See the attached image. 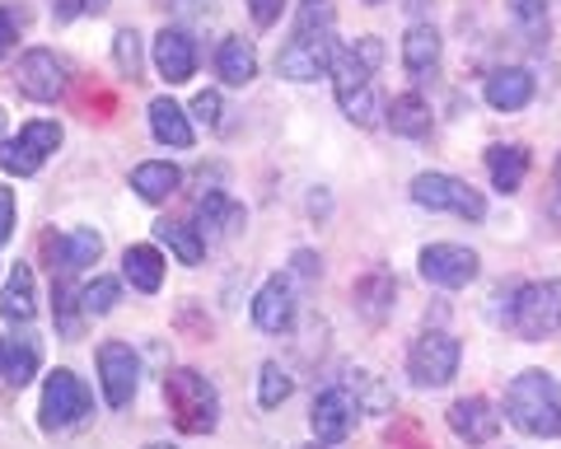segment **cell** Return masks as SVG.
Here are the masks:
<instances>
[{
    "label": "cell",
    "instance_id": "cell-1",
    "mask_svg": "<svg viewBox=\"0 0 561 449\" xmlns=\"http://www.w3.org/2000/svg\"><path fill=\"white\" fill-rule=\"evenodd\" d=\"M332 57H337V33H332L328 0H305L295 33L286 38V47L276 51V71L295 84H309L323 71H332Z\"/></svg>",
    "mask_w": 561,
    "mask_h": 449
},
{
    "label": "cell",
    "instance_id": "cell-2",
    "mask_svg": "<svg viewBox=\"0 0 561 449\" xmlns=\"http://www.w3.org/2000/svg\"><path fill=\"white\" fill-rule=\"evenodd\" d=\"M383 61V43L379 38H356L351 47H342L337 57H332V94H337L342 113L351 123L370 127L379 103H375V71Z\"/></svg>",
    "mask_w": 561,
    "mask_h": 449
},
{
    "label": "cell",
    "instance_id": "cell-3",
    "mask_svg": "<svg viewBox=\"0 0 561 449\" xmlns=\"http://www.w3.org/2000/svg\"><path fill=\"white\" fill-rule=\"evenodd\" d=\"M505 417L524 436H561V384L548 370H524L505 389Z\"/></svg>",
    "mask_w": 561,
    "mask_h": 449
},
{
    "label": "cell",
    "instance_id": "cell-4",
    "mask_svg": "<svg viewBox=\"0 0 561 449\" xmlns=\"http://www.w3.org/2000/svg\"><path fill=\"white\" fill-rule=\"evenodd\" d=\"M164 403H169V417L183 436H210L220 426V393L206 375L197 370H169L164 375Z\"/></svg>",
    "mask_w": 561,
    "mask_h": 449
},
{
    "label": "cell",
    "instance_id": "cell-5",
    "mask_svg": "<svg viewBox=\"0 0 561 449\" xmlns=\"http://www.w3.org/2000/svg\"><path fill=\"white\" fill-rule=\"evenodd\" d=\"M511 327L524 342H548L561 333V281H529L511 296Z\"/></svg>",
    "mask_w": 561,
    "mask_h": 449
},
{
    "label": "cell",
    "instance_id": "cell-6",
    "mask_svg": "<svg viewBox=\"0 0 561 449\" xmlns=\"http://www.w3.org/2000/svg\"><path fill=\"white\" fill-rule=\"evenodd\" d=\"M459 360H463V347L459 337L440 333V327H431V333H421L408 352V375L416 389H445L454 375H459Z\"/></svg>",
    "mask_w": 561,
    "mask_h": 449
},
{
    "label": "cell",
    "instance_id": "cell-7",
    "mask_svg": "<svg viewBox=\"0 0 561 449\" xmlns=\"http://www.w3.org/2000/svg\"><path fill=\"white\" fill-rule=\"evenodd\" d=\"M412 202L416 206H426V211H449V216H459V220H486V202L478 187H468L463 179H454V174H416L412 179Z\"/></svg>",
    "mask_w": 561,
    "mask_h": 449
},
{
    "label": "cell",
    "instance_id": "cell-8",
    "mask_svg": "<svg viewBox=\"0 0 561 449\" xmlns=\"http://www.w3.org/2000/svg\"><path fill=\"white\" fill-rule=\"evenodd\" d=\"M94 412V399L84 389L80 375L70 370H51L47 384H43V430H70L80 426L84 417Z\"/></svg>",
    "mask_w": 561,
    "mask_h": 449
},
{
    "label": "cell",
    "instance_id": "cell-9",
    "mask_svg": "<svg viewBox=\"0 0 561 449\" xmlns=\"http://www.w3.org/2000/svg\"><path fill=\"white\" fill-rule=\"evenodd\" d=\"M416 267L421 276H426L431 286H440V290H463L478 281V272H482V257L463 249V244H426L416 257Z\"/></svg>",
    "mask_w": 561,
    "mask_h": 449
},
{
    "label": "cell",
    "instance_id": "cell-10",
    "mask_svg": "<svg viewBox=\"0 0 561 449\" xmlns=\"http://www.w3.org/2000/svg\"><path fill=\"white\" fill-rule=\"evenodd\" d=\"M14 84H20V94L38 99V103H57L66 94V61L47 47H33L20 57V66H14Z\"/></svg>",
    "mask_w": 561,
    "mask_h": 449
},
{
    "label": "cell",
    "instance_id": "cell-11",
    "mask_svg": "<svg viewBox=\"0 0 561 449\" xmlns=\"http://www.w3.org/2000/svg\"><path fill=\"white\" fill-rule=\"evenodd\" d=\"M356 412H360V403L346 384L323 389L309 407V426H313V436H319V445H342L351 436V426H356Z\"/></svg>",
    "mask_w": 561,
    "mask_h": 449
},
{
    "label": "cell",
    "instance_id": "cell-12",
    "mask_svg": "<svg viewBox=\"0 0 561 449\" xmlns=\"http://www.w3.org/2000/svg\"><path fill=\"white\" fill-rule=\"evenodd\" d=\"M99 384H103V399L108 407H127L136 399V384H140V360L127 342H103L99 347Z\"/></svg>",
    "mask_w": 561,
    "mask_h": 449
},
{
    "label": "cell",
    "instance_id": "cell-13",
    "mask_svg": "<svg viewBox=\"0 0 561 449\" xmlns=\"http://www.w3.org/2000/svg\"><path fill=\"white\" fill-rule=\"evenodd\" d=\"M43 253H47V267L51 276L57 272H84L103 253V239L94 230H70V234H43Z\"/></svg>",
    "mask_w": 561,
    "mask_h": 449
},
{
    "label": "cell",
    "instance_id": "cell-14",
    "mask_svg": "<svg viewBox=\"0 0 561 449\" xmlns=\"http://www.w3.org/2000/svg\"><path fill=\"white\" fill-rule=\"evenodd\" d=\"M253 323L262 333H286L295 323V286L290 276H272V281H262V290L253 296Z\"/></svg>",
    "mask_w": 561,
    "mask_h": 449
},
{
    "label": "cell",
    "instance_id": "cell-15",
    "mask_svg": "<svg viewBox=\"0 0 561 449\" xmlns=\"http://www.w3.org/2000/svg\"><path fill=\"white\" fill-rule=\"evenodd\" d=\"M449 430L468 445H491L501 430V412L491 407L486 399H459L449 407Z\"/></svg>",
    "mask_w": 561,
    "mask_h": 449
},
{
    "label": "cell",
    "instance_id": "cell-16",
    "mask_svg": "<svg viewBox=\"0 0 561 449\" xmlns=\"http://www.w3.org/2000/svg\"><path fill=\"white\" fill-rule=\"evenodd\" d=\"M243 206L239 202H230L225 193H206L202 202H197V234L206 239V244H220V239H234L239 230H243Z\"/></svg>",
    "mask_w": 561,
    "mask_h": 449
},
{
    "label": "cell",
    "instance_id": "cell-17",
    "mask_svg": "<svg viewBox=\"0 0 561 449\" xmlns=\"http://www.w3.org/2000/svg\"><path fill=\"white\" fill-rule=\"evenodd\" d=\"M486 103L496 113H519L534 103V76L524 71V66H501V71L486 76Z\"/></svg>",
    "mask_w": 561,
    "mask_h": 449
},
{
    "label": "cell",
    "instance_id": "cell-18",
    "mask_svg": "<svg viewBox=\"0 0 561 449\" xmlns=\"http://www.w3.org/2000/svg\"><path fill=\"white\" fill-rule=\"evenodd\" d=\"M154 71H160L169 84L192 80V71H197V47H192V38L183 28H164L160 38H154Z\"/></svg>",
    "mask_w": 561,
    "mask_h": 449
},
{
    "label": "cell",
    "instance_id": "cell-19",
    "mask_svg": "<svg viewBox=\"0 0 561 449\" xmlns=\"http://www.w3.org/2000/svg\"><path fill=\"white\" fill-rule=\"evenodd\" d=\"M486 174H491V187L496 193H519L524 179H529V150L524 146H491L486 150Z\"/></svg>",
    "mask_w": 561,
    "mask_h": 449
},
{
    "label": "cell",
    "instance_id": "cell-20",
    "mask_svg": "<svg viewBox=\"0 0 561 449\" xmlns=\"http://www.w3.org/2000/svg\"><path fill=\"white\" fill-rule=\"evenodd\" d=\"M402 66H408L412 80H431V71L440 66V33L431 24H412L408 38H402Z\"/></svg>",
    "mask_w": 561,
    "mask_h": 449
},
{
    "label": "cell",
    "instance_id": "cell-21",
    "mask_svg": "<svg viewBox=\"0 0 561 449\" xmlns=\"http://www.w3.org/2000/svg\"><path fill=\"white\" fill-rule=\"evenodd\" d=\"M122 276L140 290V296H154V290L164 286V257L154 244H131L122 253Z\"/></svg>",
    "mask_w": 561,
    "mask_h": 449
},
{
    "label": "cell",
    "instance_id": "cell-22",
    "mask_svg": "<svg viewBox=\"0 0 561 449\" xmlns=\"http://www.w3.org/2000/svg\"><path fill=\"white\" fill-rule=\"evenodd\" d=\"M383 123H389L393 136H412V141H421V136L431 131V103L421 94H398L389 108H383Z\"/></svg>",
    "mask_w": 561,
    "mask_h": 449
},
{
    "label": "cell",
    "instance_id": "cell-23",
    "mask_svg": "<svg viewBox=\"0 0 561 449\" xmlns=\"http://www.w3.org/2000/svg\"><path fill=\"white\" fill-rule=\"evenodd\" d=\"M179 183H183V169L169 164V160L136 164V174H131V187H136L140 202H169L173 193H179Z\"/></svg>",
    "mask_w": 561,
    "mask_h": 449
},
{
    "label": "cell",
    "instance_id": "cell-24",
    "mask_svg": "<svg viewBox=\"0 0 561 449\" xmlns=\"http://www.w3.org/2000/svg\"><path fill=\"white\" fill-rule=\"evenodd\" d=\"M150 131H154V141L160 146H173V150L192 146V123H187V113L173 99H154L150 103Z\"/></svg>",
    "mask_w": 561,
    "mask_h": 449
},
{
    "label": "cell",
    "instance_id": "cell-25",
    "mask_svg": "<svg viewBox=\"0 0 561 449\" xmlns=\"http://www.w3.org/2000/svg\"><path fill=\"white\" fill-rule=\"evenodd\" d=\"M33 272L20 263L10 276H5V290H0V319H10V323H28L33 319Z\"/></svg>",
    "mask_w": 561,
    "mask_h": 449
},
{
    "label": "cell",
    "instance_id": "cell-26",
    "mask_svg": "<svg viewBox=\"0 0 561 449\" xmlns=\"http://www.w3.org/2000/svg\"><path fill=\"white\" fill-rule=\"evenodd\" d=\"M216 71H220L225 84H249L257 76V51H253V43L225 38L220 51H216Z\"/></svg>",
    "mask_w": 561,
    "mask_h": 449
},
{
    "label": "cell",
    "instance_id": "cell-27",
    "mask_svg": "<svg viewBox=\"0 0 561 449\" xmlns=\"http://www.w3.org/2000/svg\"><path fill=\"white\" fill-rule=\"evenodd\" d=\"M51 314H57L61 337H80V314H84V300L80 290L70 286V276H51Z\"/></svg>",
    "mask_w": 561,
    "mask_h": 449
},
{
    "label": "cell",
    "instance_id": "cell-28",
    "mask_svg": "<svg viewBox=\"0 0 561 449\" xmlns=\"http://www.w3.org/2000/svg\"><path fill=\"white\" fill-rule=\"evenodd\" d=\"M154 239H160V244H169L173 253H179V263H187V267H197L202 257H206V239L192 230V225L160 220V225H154Z\"/></svg>",
    "mask_w": 561,
    "mask_h": 449
},
{
    "label": "cell",
    "instance_id": "cell-29",
    "mask_svg": "<svg viewBox=\"0 0 561 449\" xmlns=\"http://www.w3.org/2000/svg\"><path fill=\"white\" fill-rule=\"evenodd\" d=\"M393 296H398V286H393L389 272H370V276H365V281L356 286V304H360L365 319H383V314H389Z\"/></svg>",
    "mask_w": 561,
    "mask_h": 449
},
{
    "label": "cell",
    "instance_id": "cell-30",
    "mask_svg": "<svg viewBox=\"0 0 561 449\" xmlns=\"http://www.w3.org/2000/svg\"><path fill=\"white\" fill-rule=\"evenodd\" d=\"M38 360H43V347L33 337H14L5 342V379L14 389H24L33 375H38Z\"/></svg>",
    "mask_w": 561,
    "mask_h": 449
},
{
    "label": "cell",
    "instance_id": "cell-31",
    "mask_svg": "<svg viewBox=\"0 0 561 449\" xmlns=\"http://www.w3.org/2000/svg\"><path fill=\"white\" fill-rule=\"evenodd\" d=\"M0 169H5V174L28 179V174H38V169H43V154L33 150L24 136H14V141H0Z\"/></svg>",
    "mask_w": 561,
    "mask_h": 449
},
{
    "label": "cell",
    "instance_id": "cell-32",
    "mask_svg": "<svg viewBox=\"0 0 561 449\" xmlns=\"http://www.w3.org/2000/svg\"><path fill=\"white\" fill-rule=\"evenodd\" d=\"M80 300H84V314L103 319V314H113V309H117V300H122V286L113 281V276H94V281L80 290Z\"/></svg>",
    "mask_w": 561,
    "mask_h": 449
},
{
    "label": "cell",
    "instance_id": "cell-33",
    "mask_svg": "<svg viewBox=\"0 0 561 449\" xmlns=\"http://www.w3.org/2000/svg\"><path fill=\"white\" fill-rule=\"evenodd\" d=\"M290 399V375L276 366V360H267V366H262V375H257V403L262 407H280Z\"/></svg>",
    "mask_w": 561,
    "mask_h": 449
},
{
    "label": "cell",
    "instance_id": "cell-34",
    "mask_svg": "<svg viewBox=\"0 0 561 449\" xmlns=\"http://www.w3.org/2000/svg\"><path fill=\"white\" fill-rule=\"evenodd\" d=\"M113 57H117V71L127 80H140V33L136 28H122L113 38Z\"/></svg>",
    "mask_w": 561,
    "mask_h": 449
},
{
    "label": "cell",
    "instance_id": "cell-35",
    "mask_svg": "<svg viewBox=\"0 0 561 449\" xmlns=\"http://www.w3.org/2000/svg\"><path fill=\"white\" fill-rule=\"evenodd\" d=\"M548 5L552 0H511V20L519 28H542L548 24Z\"/></svg>",
    "mask_w": 561,
    "mask_h": 449
},
{
    "label": "cell",
    "instance_id": "cell-36",
    "mask_svg": "<svg viewBox=\"0 0 561 449\" xmlns=\"http://www.w3.org/2000/svg\"><path fill=\"white\" fill-rule=\"evenodd\" d=\"M192 113H197L206 127H220V94L216 90H202L197 99H192Z\"/></svg>",
    "mask_w": 561,
    "mask_h": 449
},
{
    "label": "cell",
    "instance_id": "cell-37",
    "mask_svg": "<svg viewBox=\"0 0 561 449\" xmlns=\"http://www.w3.org/2000/svg\"><path fill=\"white\" fill-rule=\"evenodd\" d=\"M10 234H14V193L0 187V249L10 244Z\"/></svg>",
    "mask_w": 561,
    "mask_h": 449
},
{
    "label": "cell",
    "instance_id": "cell-38",
    "mask_svg": "<svg viewBox=\"0 0 561 449\" xmlns=\"http://www.w3.org/2000/svg\"><path fill=\"white\" fill-rule=\"evenodd\" d=\"M249 10H253V20L262 28H272L280 20V10H286V0H249Z\"/></svg>",
    "mask_w": 561,
    "mask_h": 449
},
{
    "label": "cell",
    "instance_id": "cell-39",
    "mask_svg": "<svg viewBox=\"0 0 561 449\" xmlns=\"http://www.w3.org/2000/svg\"><path fill=\"white\" fill-rule=\"evenodd\" d=\"M295 276H300V281H319V276H323V263H319V257H313V253H295Z\"/></svg>",
    "mask_w": 561,
    "mask_h": 449
},
{
    "label": "cell",
    "instance_id": "cell-40",
    "mask_svg": "<svg viewBox=\"0 0 561 449\" xmlns=\"http://www.w3.org/2000/svg\"><path fill=\"white\" fill-rule=\"evenodd\" d=\"M14 47V20H10V10H0V57Z\"/></svg>",
    "mask_w": 561,
    "mask_h": 449
},
{
    "label": "cell",
    "instance_id": "cell-41",
    "mask_svg": "<svg viewBox=\"0 0 561 449\" xmlns=\"http://www.w3.org/2000/svg\"><path fill=\"white\" fill-rule=\"evenodd\" d=\"M51 10H57V20H76L84 5H80V0H51Z\"/></svg>",
    "mask_w": 561,
    "mask_h": 449
},
{
    "label": "cell",
    "instance_id": "cell-42",
    "mask_svg": "<svg viewBox=\"0 0 561 449\" xmlns=\"http://www.w3.org/2000/svg\"><path fill=\"white\" fill-rule=\"evenodd\" d=\"M80 5H84V14H103V10L113 5V0H80Z\"/></svg>",
    "mask_w": 561,
    "mask_h": 449
},
{
    "label": "cell",
    "instance_id": "cell-43",
    "mask_svg": "<svg viewBox=\"0 0 561 449\" xmlns=\"http://www.w3.org/2000/svg\"><path fill=\"white\" fill-rule=\"evenodd\" d=\"M552 216L561 220V160H557V193H552Z\"/></svg>",
    "mask_w": 561,
    "mask_h": 449
},
{
    "label": "cell",
    "instance_id": "cell-44",
    "mask_svg": "<svg viewBox=\"0 0 561 449\" xmlns=\"http://www.w3.org/2000/svg\"><path fill=\"white\" fill-rule=\"evenodd\" d=\"M426 5H431V0H408V14H412V20H416V14H421V10H426Z\"/></svg>",
    "mask_w": 561,
    "mask_h": 449
},
{
    "label": "cell",
    "instance_id": "cell-45",
    "mask_svg": "<svg viewBox=\"0 0 561 449\" xmlns=\"http://www.w3.org/2000/svg\"><path fill=\"white\" fill-rule=\"evenodd\" d=\"M0 375H5V342H0Z\"/></svg>",
    "mask_w": 561,
    "mask_h": 449
},
{
    "label": "cell",
    "instance_id": "cell-46",
    "mask_svg": "<svg viewBox=\"0 0 561 449\" xmlns=\"http://www.w3.org/2000/svg\"><path fill=\"white\" fill-rule=\"evenodd\" d=\"M0 131H5V108H0Z\"/></svg>",
    "mask_w": 561,
    "mask_h": 449
},
{
    "label": "cell",
    "instance_id": "cell-47",
    "mask_svg": "<svg viewBox=\"0 0 561 449\" xmlns=\"http://www.w3.org/2000/svg\"><path fill=\"white\" fill-rule=\"evenodd\" d=\"M146 449H173V445H146Z\"/></svg>",
    "mask_w": 561,
    "mask_h": 449
},
{
    "label": "cell",
    "instance_id": "cell-48",
    "mask_svg": "<svg viewBox=\"0 0 561 449\" xmlns=\"http://www.w3.org/2000/svg\"><path fill=\"white\" fill-rule=\"evenodd\" d=\"M365 5H383V0H365Z\"/></svg>",
    "mask_w": 561,
    "mask_h": 449
}]
</instances>
